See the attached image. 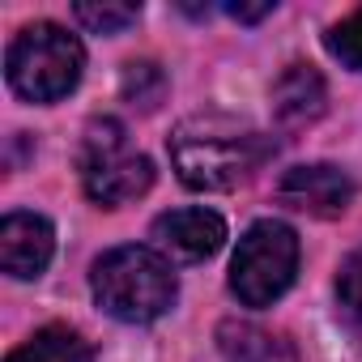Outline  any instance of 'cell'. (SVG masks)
I'll list each match as a JSON object with an SVG mask.
<instances>
[{
    "instance_id": "6da1fadb",
    "label": "cell",
    "mask_w": 362,
    "mask_h": 362,
    "mask_svg": "<svg viewBox=\"0 0 362 362\" xmlns=\"http://www.w3.org/2000/svg\"><path fill=\"white\" fill-rule=\"evenodd\" d=\"M269 158V141L226 115H197L170 132V166L192 192H226Z\"/></svg>"
},
{
    "instance_id": "7a4b0ae2",
    "label": "cell",
    "mask_w": 362,
    "mask_h": 362,
    "mask_svg": "<svg viewBox=\"0 0 362 362\" xmlns=\"http://www.w3.org/2000/svg\"><path fill=\"white\" fill-rule=\"evenodd\" d=\"M90 290H94V303L111 320H124V324H153V320H162L170 311L175 294H179L170 260L162 252L136 247V243L103 252L94 260Z\"/></svg>"
},
{
    "instance_id": "3957f363",
    "label": "cell",
    "mask_w": 362,
    "mask_h": 362,
    "mask_svg": "<svg viewBox=\"0 0 362 362\" xmlns=\"http://www.w3.org/2000/svg\"><path fill=\"white\" fill-rule=\"evenodd\" d=\"M86 69V47L56 22L22 26L5 56V77L18 98L26 103H60L77 90Z\"/></svg>"
},
{
    "instance_id": "277c9868",
    "label": "cell",
    "mask_w": 362,
    "mask_h": 362,
    "mask_svg": "<svg viewBox=\"0 0 362 362\" xmlns=\"http://www.w3.org/2000/svg\"><path fill=\"white\" fill-rule=\"evenodd\" d=\"M298 273V235L286 222H256L235 247L230 260V290L243 307H273Z\"/></svg>"
},
{
    "instance_id": "5b68a950",
    "label": "cell",
    "mask_w": 362,
    "mask_h": 362,
    "mask_svg": "<svg viewBox=\"0 0 362 362\" xmlns=\"http://www.w3.org/2000/svg\"><path fill=\"white\" fill-rule=\"evenodd\" d=\"M81 188L94 205L119 209L149 192L153 162L145 153H132L124 145V128L115 119H94L81 141Z\"/></svg>"
},
{
    "instance_id": "8992f818",
    "label": "cell",
    "mask_w": 362,
    "mask_h": 362,
    "mask_svg": "<svg viewBox=\"0 0 362 362\" xmlns=\"http://www.w3.org/2000/svg\"><path fill=\"white\" fill-rule=\"evenodd\" d=\"M277 201L294 214L341 218L354 201V179L332 162H303L277 179Z\"/></svg>"
},
{
    "instance_id": "52a82bcc",
    "label": "cell",
    "mask_w": 362,
    "mask_h": 362,
    "mask_svg": "<svg viewBox=\"0 0 362 362\" xmlns=\"http://www.w3.org/2000/svg\"><path fill=\"white\" fill-rule=\"evenodd\" d=\"M149 239H153V252H162L175 264H201L222 252L226 222L214 209H170L153 222Z\"/></svg>"
},
{
    "instance_id": "ba28073f",
    "label": "cell",
    "mask_w": 362,
    "mask_h": 362,
    "mask_svg": "<svg viewBox=\"0 0 362 362\" xmlns=\"http://www.w3.org/2000/svg\"><path fill=\"white\" fill-rule=\"evenodd\" d=\"M56 252V230L39 214H5L0 222V269L18 281L39 277L52 264Z\"/></svg>"
},
{
    "instance_id": "9c48e42d",
    "label": "cell",
    "mask_w": 362,
    "mask_h": 362,
    "mask_svg": "<svg viewBox=\"0 0 362 362\" xmlns=\"http://www.w3.org/2000/svg\"><path fill=\"white\" fill-rule=\"evenodd\" d=\"M328 107V86L311 64H290L273 81V119L281 128H307L324 115Z\"/></svg>"
},
{
    "instance_id": "30bf717a",
    "label": "cell",
    "mask_w": 362,
    "mask_h": 362,
    "mask_svg": "<svg viewBox=\"0 0 362 362\" xmlns=\"http://www.w3.org/2000/svg\"><path fill=\"white\" fill-rule=\"evenodd\" d=\"M218 349L226 362H294L290 345L252 320H226L218 328Z\"/></svg>"
},
{
    "instance_id": "8fae6325",
    "label": "cell",
    "mask_w": 362,
    "mask_h": 362,
    "mask_svg": "<svg viewBox=\"0 0 362 362\" xmlns=\"http://www.w3.org/2000/svg\"><path fill=\"white\" fill-rule=\"evenodd\" d=\"M5 362H94V349H90V341L77 328L47 324L30 341H22Z\"/></svg>"
},
{
    "instance_id": "7c38bea8",
    "label": "cell",
    "mask_w": 362,
    "mask_h": 362,
    "mask_svg": "<svg viewBox=\"0 0 362 362\" xmlns=\"http://www.w3.org/2000/svg\"><path fill=\"white\" fill-rule=\"evenodd\" d=\"M119 90H124V98H128L132 107H141V111H153V107L162 103V94H166V73H162L158 64H149V60H141V64H128V69H124V81H119Z\"/></svg>"
},
{
    "instance_id": "4fadbf2b",
    "label": "cell",
    "mask_w": 362,
    "mask_h": 362,
    "mask_svg": "<svg viewBox=\"0 0 362 362\" xmlns=\"http://www.w3.org/2000/svg\"><path fill=\"white\" fill-rule=\"evenodd\" d=\"M73 18L86 30H94V35H115V30H128L141 18V9L136 5H115V0H103V5H77Z\"/></svg>"
},
{
    "instance_id": "5bb4252c",
    "label": "cell",
    "mask_w": 362,
    "mask_h": 362,
    "mask_svg": "<svg viewBox=\"0 0 362 362\" xmlns=\"http://www.w3.org/2000/svg\"><path fill=\"white\" fill-rule=\"evenodd\" d=\"M324 47H328L345 69L362 73V9L349 13V18H341V22L324 35Z\"/></svg>"
},
{
    "instance_id": "9a60e30c",
    "label": "cell",
    "mask_w": 362,
    "mask_h": 362,
    "mask_svg": "<svg viewBox=\"0 0 362 362\" xmlns=\"http://www.w3.org/2000/svg\"><path fill=\"white\" fill-rule=\"evenodd\" d=\"M337 298H341V311H345L349 328L362 337V252H354V256L341 264V277H337Z\"/></svg>"
},
{
    "instance_id": "2e32d148",
    "label": "cell",
    "mask_w": 362,
    "mask_h": 362,
    "mask_svg": "<svg viewBox=\"0 0 362 362\" xmlns=\"http://www.w3.org/2000/svg\"><path fill=\"white\" fill-rule=\"evenodd\" d=\"M277 5L273 0H264V5H226V13L235 18V22H260V18H269Z\"/></svg>"
}]
</instances>
